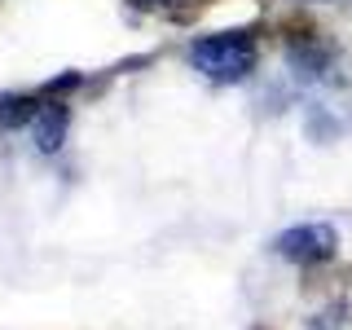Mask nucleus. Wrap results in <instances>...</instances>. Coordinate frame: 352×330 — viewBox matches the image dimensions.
I'll return each instance as SVG.
<instances>
[{
	"mask_svg": "<svg viewBox=\"0 0 352 330\" xmlns=\"http://www.w3.org/2000/svg\"><path fill=\"white\" fill-rule=\"evenodd\" d=\"M132 5H141V9H176L181 0H132Z\"/></svg>",
	"mask_w": 352,
	"mask_h": 330,
	"instance_id": "obj_5",
	"label": "nucleus"
},
{
	"mask_svg": "<svg viewBox=\"0 0 352 330\" xmlns=\"http://www.w3.org/2000/svg\"><path fill=\"white\" fill-rule=\"evenodd\" d=\"M273 247L295 264H326L339 251V234L326 220H308V225H295V229H286V234H278Z\"/></svg>",
	"mask_w": 352,
	"mask_h": 330,
	"instance_id": "obj_2",
	"label": "nucleus"
},
{
	"mask_svg": "<svg viewBox=\"0 0 352 330\" xmlns=\"http://www.w3.org/2000/svg\"><path fill=\"white\" fill-rule=\"evenodd\" d=\"M36 115H40V106L31 102V97H5V102H0V119H5L9 128L27 124V119H36Z\"/></svg>",
	"mask_w": 352,
	"mask_h": 330,
	"instance_id": "obj_4",
	"label": "nucleus"
},
{
	"mask_svg": "<svg viewBox=\"0 0 352 330\" xmlns=\"http://www.w3.org/2000/svg\"><path fill=\"white\" fill-rule=\"evenodd\" d=\"M31 124H36V141H40V150H58V146H62V137H66V106H62V102L40 106V115L31 119Z\"/></svg>",
	"mask_w": 352,
	"mask_h": 330,
	"instance_id": "obj_3",
	"label": "nucleus"
},
{
	"mask_svg": "<svg viewBox=\"0 0 352 330\" xmlns=\"http://www.w3.org/2000/svg\"><path fill=\"white\" fill-rule=\"evenodd\" d=\"M190 62H194V71H203L212 84H238L256 71V40L238 36V31H229V36H207L190 49Z\"/></svg>",
	"mask_w": 352,
	"mask_h": 330,
	"instance_id": "obj_1",
	"label": "nucleus"
}]
</instances>
